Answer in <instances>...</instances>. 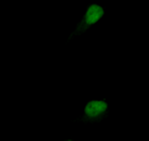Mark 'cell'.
<instances>
[{"mask_svg":"<svg viewBox=\"0 0 149 141\" xmlns=\"http://www.w3.org/2000/svg\"><path fill=\"white\" fill-rule=\"evenodd\" d=\"M107 110V102L104 101H91L86 105V114L90 117H96Z\"/></svg>","mask_w":149,"mask_h":141,"instance_id":"cell-1","label":"cell"},{"mask_svg":"<svg viewBox=\"0 0 149 141\" xmlns=\"http://www.w3.org/2000/svg\"><path fill=\"white\" fill-rule=\"evenodd\" d=\"M103 9H102L100 5H91L88 8V10L86 13L85 20L87 24H95L100 20V19L103 16Z\"/></svg>","mask_w":149,"mask_h":141,"instance_id":"cell-2","label":"cell"}]
</instances>
